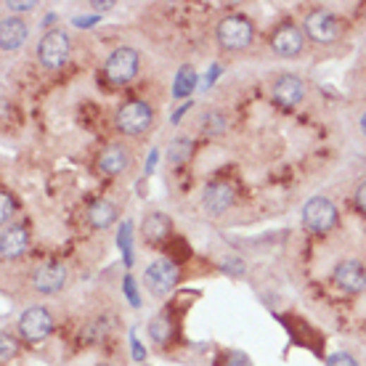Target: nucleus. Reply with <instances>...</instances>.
<instances>
[{
	"label": "nucleus",
	"mask_w": 366,
	"mask_h": 366,
	"mask_svg": "<svg viewBox=\"0 0 366 366\" xmlns=\"http://www.w3.org/2000/svg\"><path fill=\"white\" fill-rule=\"evenodd\" d=\"M173 231V221L165 212H149L141 223V236L146 244H162Z\"/></svg>",
	"instance_id": "nucleus-16"
},
{
	"label": "nucleus",
	"mask_w": 366,
	"mask_h": 366,
	"mask_svg": "<svg viewBox=\"0 0 366 366\" xmlns=\"http://www.w3.org/2000/svg\"><path fill=\"white\" fill-rule=\"evenodd\" d=\"M99 366H111V364H99Z\"/></svg>",
	"instance_id": "nucleus-39"
},
{
	"label": "nucleus",
	"mask_w": 366,
	"mask_h": 366,
	"mask_svg": "<svg viewBox=\"0 0 366 366\" xmlns=\"http://www.w3.org/2000/svg\"><path fill=\"white\" fill-rule=\"evenodd\" d=\"M154 122V109L141 99L122 104L117 111V130L125 135H144Z\"/></svg>",
	"instance_id": "nucleus-4"
},
{
	"label": "nucleus",
	"mask_w": 366,
	"mask_h": 366,
	"mask_svg": "<svg viewBox=\"0 0 366 366\" xmlns=\"http://www.w3.org/2000/svg\"><path fill=\"white\" fill-rule=\"evenodd\" d=\"M122 289H125V298H128V303H130L133 308H138V305H141V295H138V289H135L133 276H125V281H122Z\"/></svg>",
	"instance_id": "nucleus-26"
},
{
	"label": "nucleus",
	"mask_w": 366,
	"mask_h": 366,
	"mask_svg": "<svg viewBox=\"0 0 366 366\" xmlns=\"http://www.w3.org/2000/svg\"><path fill=\"white\" fill-rule=\"evenodd\" d=\"M69 54H72V43H69V35L64 30H51L40 37L37 43V61L43 64L48 72L67 67Z\"/></svg>",
	"instance_id": "nucleus-1"
},
{
	"label": "nucleus",
	"mask_w": 366,
	"mask_h": 366,
	"mask_svg": "<svg viewBox=\"0 0 366 366\" xmlns=\"http://www.w3.org/2000/svg\"><path fill=\"white\" fill-rule=\"evenodd\" d=\"M130 355H133V361H144L146 358L144 345L138 343V337H135V334H130Z\"/></svg>",
	"instance_id": "nucleus-30"
},
{
	"label": "nucleus",
	"mask_w": 366,
	"mask_h": 366,
	"mask_svg": "<svg viewBox=\"0 0 366 366\" xmlns=\"http://www.w3.org/2000/svg\"><path fill=\"white\" fill-rule=\"evenodd\" d=\"M30 247V231L24 226H16V223H8L3 226L0 231V257L3 260H16L22 257Z\"/></svg>",
	"instance_id": "nucleus-12"
},
{
	"label": "nucleus",
	"mask_w": 366,
	"mask_h": 366,
	"mask_svg": "<svg viewBox=\"0 0 366 366\" xmlns=\"http://www.w3.org/2000/svg\"><path fill=\"white\" fill-rule=\"evenodd\" d=\"M130 233H133V226L128 221H122L120 228H117V247H120L122 260H125L128 268L133 266V239H130Z\"/></svg>",
	"instance_id": "nucleus-22"
},
{
	"label": "nucleus",
	"mask_w": 366,
	"mask_h": 366,
	"mask_svg": "<svg viewBox=\"0 0 366 366\" xmlns=\"http://www.w3.org/2000/svg\"><path fill=\"white\" fill-rule=\"evenodd\" d=\"M353 205L361 215H366V181L364 183H358V189H355V194H353Z\"/></svg>",
	"instance_id": "nucleus-29"
},
{
	"label": "nucleus",
	"mask_w": 366,
	"mask_h": 366,
	"mask_svg": "<svg viewBox=\"0 0 366 366\" xmlns=\"http://www.w3.org/2000/svg\"><path fill=\"white\" fill-rule=\"evenodd\" d=\"M233 202H236V191L226 181H212L202 191V207L210 215H223L226 210H231Z\"/></svg>",
	"instance_id": "nucleus-10"
},
{
	"label": "nucleus",
	"mask_w": 366,
	"mask_h": 366,
	"mask_svg": "<svg viewBox=\"0 0 366 366\" xmlns=\"http://www.w3.org/2000/svg\"><path fill=\"white\" fill-rule=\"evenodd\" d=\"M226 366H252L250 364V358L244 353H239V350H231L228 353V361H226Z\"/></svg>",
	"instance_id": "nucleus-31"
},
{
	"label": "nucleus",
	"mask_w": 366,
	"mask_h": 366,
	"mask_svg": "<svg viewBox=\"0 0 366 366\" xmlns=\"http://www.w3.org/2000/svg\"><path fill=\"white\" fill-rule=\"evenodd\" d=\"M332 281L337 284V289H343L348 295H358L366 289V266L361 260H340L332 271Z\"/></svg>",
	"instance_id": "nucleus-9"
},
{
	"label": "nucleus",
	"mask_w": 366,
	"mask_h": 366,
	"mask_svg": "<svg viewBox=\"0 0 366 366\" xmlns=\"http://www.w3.org/2000/svg\"><path fill=\"white\" fill-rule=\"evenodd\" d=\"M114 3H90V8H96V11H109Z\"/></svg>",
	"instance_id": "nucleus-37"
},
{
	"label": "nucleus",
	"mask_w": 366,
	"mask_h": 366,
	"mask_svg": "<svg viewBox=\"0 0 366 366\" xmlns=\"http://www.w3.org/2000/svg\"><path fill=\"white\" fill-rule=\"evenodd\" d=\"M106 324H109V319H106V316H101L96 324H90V332H88L90 340H99V337H104V334L109 332V327H106Z\"/></svg>",
	"instance_id": "nucleus-28"
},
{
	"label": "nucleus",
	"mask_w": 366,
	"mask_h": 366,
	"mask_svg": "<svg viewBox=\"0 0 366 366\" xmlns=\"http://www.w3.org/2000/svg\"><path fill=\"white\" fill-rule=\"evenodd\" d=\"M16 355V340H13L11 334H0V361L6 364L8 358H13Z\"/></svg>",
	"instance_id": "nucleus-24"
},
{
	"label": "nucleus",
	"mask_w": 366,
	"mask_h": 366,
	"mask_svg": "<svg viewBox=\"0 0 366 366\" xmlns=\"http://www.w3.org/2000/svg\"><path fill=\"white\" fill-rule=\"evenodd\" d=\"M178 279H181V271H178L176 263L167 260V257H157V260H152L144 271V284L154 298H165V295H170V292L178 287Z\"/></svg>",
	"instance_id": "nucleus-5"
},
{
	"label": "nucleus",
	"mask_w": 366,
	"mask_h": 366,
	"mask_svg": "<svg viewBox=\"0 0 366 366\" xmlns=\"http://www.w3.org/2000/svg\"><path fill=\"white\" fill-rule=\"evenodd\" d=\"M271 48L276 56L298 59L303 51V30H298L295 24H281L276 32L271 35Z\"/></svg>",
	"instance_id": "nucleus-14"
},
{
	"label": "nucleus",
	"mask_w": 366,
	"mask_h": 366,
	"mask_svg": "<svg viewBox=\"0 0 366 366\" xmlns=\"http://www.w3.org/2000/svg\"><path fill=\"white\" fill-rule=\"evenodd\" d=\"M72 22L78 24V27H90V24H96V16H75Z\"/></svg>",
	"instance_id": "nucleus-36"
},
{
	"label": "nucleus",
	"mask_w": 366,
	"mask_h": 366,
	"mask_svg": "<svg viewBox=\"0 0 366 366\" xmlns=\"http://www.w3.org/2000/svg\"><path fill=\"white\" fill-rule=\"evenodd\" d=\"M215 37H218L221 48L231 51V54H239V51L252 45L255 30H252L250 19H244V16H226V19H221V24H218Z\"/></svg>",
	"instance_id": "nucleus-3"
},
{
	"label": "nucleus",
	"mask_w": 366,
	"mask_h": 366,
	"mask_svg": "<svg viewBox=\"0 0 366 366\" xmlns=\"http://www.w3.org/2000/svg\"><path fill=\"white\" fill-rule=\"evenodd\" d=\"M19 334L27 343H43L48 334L54 332V316L43 305H32L19 316Z\"/></svg>",
	"instance_id": "nucleus-7"
},
{
	"label": "nucleus",
	"mask_w": 366,
	"mask_h": 366,
	"mask_svg": "<svg viewBox=\"0 0 366 366\" xmlns=\"http://www.w3.org/2000/svg\"><path fill=\"white\" fill-rule=\"evenodd\" d=\"M340 221V212H337V205L327 197H313V200L305 202L303 207V223L305 228L313 233H327L332 231L334 226Z\"/></svg>",
	"instance_id": "nucleus-6"
},
{
	"label": "nucleus",
	"mask_w": 366,
	"mask_h": 366,
	"mask_svg": "<svg viewBox=\"0 0 366 366\" xmlns=\"http://www.w3.org/2000/svg\"><path fill=\"white\" fill-rule=\"evenodd\" d=\"M6 8H11V11H16V13H24V11H32L35 3H16V0H8Z\"/></svg>",
	"instance_id": "nucleus-32"
},
{
	"label": "nucleus",
	"mask_w": 366,
	"mask_h": 366,
	"mask_svg": "<svg viewBox=\"0 0 366 366\" xmlns=\"http://www.w3.org/2000/svg\"><path fill=\"white\" fill-rule=\"evenodd\" d=\"M173 332H176V327H173V322H170V316H167V313H159V316H154V319L149 322V337H152L157 345L170 343Z\"/></svg>",
	"instance_id": "nucleus-20"
},
{
	"label": "nucleus",
	"mask_w": 366,
	"mask_h": 366,
	"mask_svg": "<svg viewBox=\"0 0 366 366\" xmlns=\"http://www.w3.org/2000/svg\"><path fill=\"white\" fill-rule=\"evenodd\" d=\"M67 284V266L61 263H43L32 271V289L40 295H56Z\"/></svg>",
	"instance_id": "nucleus-11"
},
{
	"label": "nucleus",
	"mask_w": 366,
	"mask_h": 366,
	"mask_svg": "<svg viewBox=\"0 0 366 366\" xmlns=\"http://www.w3.org/2000/svg\"><path fill=\"white\" fill-rule=\"evenodd\" d=\"M117 215H120V212H117V205L111 200H96L88 207V223L96 231H104V228L114 226Z\"/></svg>",
	"instance_id": "nucleus-18"
},
{
	"label": "nucleus",
	"mask_w": 366,
	"mask_h": 366,
	"mask_svg": "<svg viewBox=\"0 0 366 366\" xmlns=\"http://www.w3.org/2000/svg\"><path fill=\"white\" fill-rule=\"evenodd\" d=\"M340 32H343L340 19L332 11H327V8H316V11H311L305 16V35L311 40H316V43L322 45L334 43L340 37Z\"/></svg>",
	"instance_id": "nucleus-8"
},
{
	"label": "nucleus",
	"mask_w": 366,
	"mask_h": 366,
	"mask_svg": "<svg viewBox=\"0 0 366 366\" xmlns=\"http://www.w3.org/2000/svg\"><path fill=\"white\" fill-rule=\"evenodd\" d=\"M189 109H191V104H189V101H186V104H183V106H181V109H178L176 114H173V120H170V122H173V125H178V122L183 120V114H186V111H189Z\"/></svg>",
	"instance_id": "nucleus-35"
},
{
	"label": "nucleus",
	"mask_w": 366,
	"mask_h": 366,
	"mask_svg": "<svg viewBox=\"0 0 366 366\" xmlns=\"http://www.w3.org/2000/svg\"><path fill=\"white\" fill-rule=\"evenodd\" d=\"M358 128H361V133H364V138H366V111L361 114V120H358Z\"/></svg>",
	"instance_id": "nucleus-38"
},
{
	"label": "nucleus",
	"mask_w": 366,
	"mask_h": 366,
	"mask_svg": "<svg viewBox=\"0 0 366 366\" xmlns=\"http://www.w3.org/2000/svg\"><path fill=\"white\" fill-rule=\"evenodd\" d=\"M194 152V144H191L189 138H176L173 144L167 146V159L173 162V165H181V162H186Z\"/></svg>",
	"instance_id": "nucleus-23"
},
{
	"label": "nucleus",
	"mask_w": 366,
	"mask_h": 366,
	"mask_svg": "<svg viewBox=\"0 0 366 366\" xmlns=\"http://www.w3.org/2000/svg\"><path fill=\"white\" fill-rule=\"evenodd\" d=\"M138 69H141V56L135 48L130 45H120V48H114L106 59V64H104V75L109 80L111 85H125V83H130V80L138 75Z\"/></svg>",
	"instance_id": "nucleus-2"
},
{
	"label": "nucleus",
	"mask_w": 366,
	"mask_h": 366,
	"mask_svg": "<svg viewBox=\"0 0 366 366\" xmlns=\"http://www.w3.org/2000/svg\"><path fill=\"white\" fill-rule=\"evenodd\" d=\"M11 215H13V200H11V194H8V191H3V194H0V223H3V226H8Z\"/></svg>",
	"instance_id": "nucleus-25"
},
{
	"label": "nucleus",
	"mask_w": 366,
	"mask_h": 366,
	"mask_svg": "<svg viewBox=\"0 0 366 366\" xmlns=\"http://www.w3.org/2000/svg\"><path fill=\"white\" fill-rule=\"evenodd\" d=\"M24 40H27V24L19 16H6L0 22V48L11 54L16 48H22Z\"/></svg>",
	"instance_id": "nucleus-17"
},
{
	"label": "nucleus",
	"mask_w": 366,
	"mask_h": 366,
	"mask_svg": "<svg viewBox=\"0 0 366 366\" xmlns=\"http://www.w3.org/2000/svg\"><path fill=\"white\" fill-rule=\"evenodd\" d=\"M194 88H197V72H194V67L183 64V67L178 69L176 80H173V96L176 99H189L191 93H194Z\"/></svg>",
	"instance_id": "nucleus-19"
},
{
	"label": "nucleus",
	"mask_w": 366,
	"mask_h": 366,
	"mask_svg": "<svg viewBox=\"0 0 366 366\" xmlns=\"http://www.w3.org/2000/svg\"><path fill=\"white\" fill-rule=\"evenodd\" d=\"M327 366H361L350 353H332L327 358Z\"/></svg>",
	"instance_id": "nucleus-27"
},
{
	"label": "nucleus",
	"mask_w": 366,
	"mask_h": 366,
	"mask_svg": "<svg viewBox=\"0 0 366 366\" xmlns=\"http://www.w3.org/2000/svg\"><path fill=\"white\" fill-rule=\"evenodd\" d=\"M157 159H159V149H152V152H149V162H146V173H152V170H154V165H157Z\"/></svg>",
	"instance_id": "nucleus-34"
},
{
	"label": "nucleus",
	"mask_w": 366,
	"mask_h": 366,
	"mask_svg": "<svg viewBox=\"0 0 366 366\" xmlns=\"http://www.w3.org/2000/svg\"><path fill=\"white\" fill-rule=\"evenodd\" d=\"M223 72V67L221 64H212L210 67V72H207V78H205V88H210L212 83H215V78H218V75H221Z\"/></svg>",
	"instance_id": "nucleus-33"
},
{
	"label": "nucleus",
	"mask_w": 366,
	"mask_h": 366,
	"mask_svg": "<svg viewBox=\"0 0 366 366\" xmlns=\"http://www.w3.org/2000/svg\"><path fill=\"white\" fill-rule=\"evenodd\" d=\"M200 130L202 135H207V138H218V135L226 133V117H223V111L218 109L205 111L200 120Z\"/></svg>",
	"instance_id": "nucleus-21"
},
{
	"label": "nucleus",
	"mask_w": 366,
	"mask_h": 366,
	"mask_svg": "<svg viewBox=\"0 0 366 366\" xmlns=\"http://www.w3.org/2000/svg\"><path fill=\"white\" fill-rule=\"evenodd\" d=\"M271 99L276 101L279 106L292 109V106H298L300 101L305 99V83L295 78V75H281V78H276L274 88H271Z\"/></svg>",
	"instance_id": "nucleus-13"
},
{
	"label": "nucleus",
	"mask_w": 366,
	"mask_h": 366,
	"mask_svg": "<svg viewBox=\"0 0 366 366\" xmlns=\"http://www.w3.org/2000/svg\"><path fill=\"white\" fill-rule=\"evenodd\" d=\"M128 165H130V152H128L122 144L106 146V149L99 154V159H96V167H99L104 176H111V178L125 173Z\"/></svg>",
	"instance_id": "nucleus-15"
}]
</instances>
